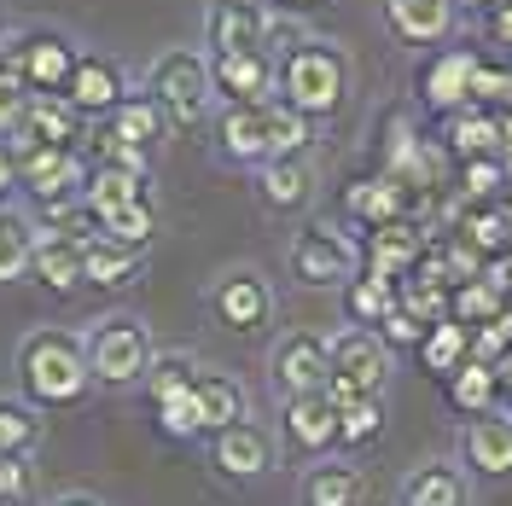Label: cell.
I'll return each mask as SVG.
<instances>
[{"label":"cell","mask_w":512,"mask_h":506,"mask_svg":"<svg viewBox=\"0 0 512 506\" xmlns=\"http://www.w3.org/2000/svg\"><path fill=\"white\" fill-rule=\"evenodd\" d=\"M94 390V373H88V355H82V338L64 332V326H35L18 344V396L41 413H59L88 402Z\"/></svg>","instance_id":"6da1fadb"},{"label":"cell","mask_w":512,"mask_h":506,"mask_svg":"<svg viewBox=\"0 0 512 506\" xmlns=\"http://www.w3.org/2000/svg\"><path fill=\"white\" fill-rule=\"evenodd\" d=\"M274 99H286L291 111H303L309 123H326L344 111L350 99V59L338 41L303 35L297 47H286L274 59Z\"/></svg>","instance_id":"7a4b0ae2"},{"label":"cell","mask_w":512,"mask_h":506,"mask_svg":"<svg viewBox=\"0 0 512 506\" xmlns=\"http://www.w3.org/2000/svg\"><path fill=\"white\" fill-rule=\"evenodd\" d=\"M146 99L169 117V128H198L204 123L210 105H216L204 47H163L158 59L146 64Z\"/></svg>","instance_id":"3957f363"},{"label":"cell","mask_w":512,"mask_h":506,"mask_svg":"<svg viewBox=\"0 0 512 506\" xmlns=\"http://www.w3.org/2000/svg\"><path fill=\"white\" fill-rule=\"evenodd\" d=\"M82 355H88V373H94V390H140L158 349H152V332L134 315H105L82 332Z\"/></svg>","instance_id":"277c9868"},{"label":"cell","mask_w":512,"mask_h":506,"mask_svg":"<svg viewBox=\"0 0 512 506\" xmlns=\"http://www.w3.org/2000/svg\"><path fill=\"white\" fill-rule=\"evenodd\" d=\"M326 349H332V408L350 402V396H384V379H390V344H384L373 326H338L326 332Z\"/></svg>","instance_id":"5b68a950"},{"label":"cell","mask_w":512,"mask_h":506,"mask_svg":"<svg viewBox=\"0 0 512 506\" xmlns=\"http://www.w3.org/2000/svg\"><path fill=\"white\" fill-rule=\"evenodd\" d=\"M204 460H210V472L222 477L227 489H256V483H268L280 472V443H274L268 425L239 419V425H227V431H216L204 443Z\"/></svg>","instance_id":"8992f818"},{"label":"cell","mask_w":512,"mask_h":506,"mask_svg":"<svg viewBox=\"0 0 512 506\" xmlns=\"http://www.w3.org/2000/svg\"><path fill=\"white\" fill-rule=\"evenodd\" d=\"M76 59H82V47L70 41L64 30H53V24H35V30H24L6 53H0V64L30 88V94H64L70 88V70H76Z\"/></svg>","instance_id":"52a82bcc"},{"label":"cell","mask_w":512,"mask_h":506,"mask_svg":"<svg viewBox=\"0 0 512 506\" xmlns=\"http://www.w3.org/2000/svg\"><path fill=\"white\" fill-rule=\"evenodd\" d=\"M268 384H274V396L291 402V396H326V384H332V349L320 332H286V338H274L268 349Z\"/></svg>","instance_id":"ba28073f"},{"label":"cell","mask_w":512,"mask_h":506,"mask_svg":"<svg viewBox=\"0 0 512 506\" xmlns=\"http://www.w3.org/2000/svg\"><path fill=\"white\" fill-rule=\"evenodd\" d=\"M361 274V251H355L344 233H332V227H303L297 239H291V280L315 285V291H344V285Z\"/></svg>","instance_id":"9c48e42d"},{"label":"cell","mask_w":512,"mask_h":506,"mask_svg":"<svg viewBox=\"0 0 512 506\" xmlns=\"http://www.w3.org/2000/svg\"><path fill=\"white\" fill-rule=\"evenodd\" d=\"M472 82H478V53H472V47H437V53H425V64L414 70V94L431 117L466 111V105H472Z\"/></svg>","instance_id":"30bf717a"},{"label":"cell","mask_w":512,"mask_h":506,"mask_svg":"<svg viewBox=\"0 0 512 506\" xmlns=\"http://www.w3.org/2000/svg\"><path fill=\"white\" fill-rule=\"evenodd\" d=\"M210 315L222 320L227 332L256 338V332H268V320H274V285L262 280L256 268H227L222 280L210 285Z\"/></svg>","instance_id":"8fae6325"},{"label":"cell","mask_w":512,"mask_h":506,"mask_svg":"<svg viewBox=\"0 0 512 506\" xmlns=\"http://www.w3.org/2000/svg\"><path fill=\"white\" fill-rule=\"evenodd\" d=\"M268 0H210L204 6V53H268Z\"/></svg>","instance_id":"7c38bea8"},{"label":"cell","mask_w":512,"mask_h":506,"mask_svg":"<svg viewBox=\"0 0 512 506\" xmlns=\"http://www.w3.org/2000/svg\"><path fill=\"white\" fill-rule=\"evenodd\" d=\"M216 158L227 169H262L274 158L268 146V105H222L216 111Z\"/></svg>","instance_id":"4fadbf2b"},{"label":"cell","mask_w":512,"mask_h":506,"mask_svg":"<svg viewBox=\"0 0 512 506\" xmlns=\"http://www.w3.org/2000/svg\"><path fill=\"white\" fill-rule=\"evenodd\" d=\"M460 466L472 477L507 483L512 477V413H478L460 425Z\"/></svg>","instance_id":"5bb4252c"},{"label":"cell","mask_w":512,"mask_h":506,"mask_svg":"<svg viewBox=\"0 0 512 506\" xmlns=\"http://www.w3.org/2000/svg\"><path fill=\"white\" fill-rule=\"evenodd\" d=\"M216 105H268L274 99V59L268 53H204Z\"/></svg>","instance_id":"9a60e30c"},{"label":"cell","mask_w":512,"mask_h":506,"mask_svg":"<svg viewBox=\"0 0 512 506\" xmlns=\"http://www.w3.org/2000/svg\"><path fill=\"white\" fill-rule=\"evenodd\" d=\"M128 94H134V88H128V70L117 59H105V53H82L76 70H70V88H64V99H70L88 123H94V117H111Z\"/></svg>","instance_id":"2e32d148"},{"label":"cell","mask_w":512,"mask_h":506,"mask_svg":"<svg viewBox=\"0 0 512 506\" xmlns=\"http://www.w3.org/2000/svg\"><path fill=\"white\" fill-rule=\"evenodd\" d=\"M280 437H286V448L309 454V460L338 454V408H332V396H291V402H280Z\"/></svg>","instance_id":"e0dca14e"},{"label":"cell","mask_w":512,"mask_h":506,"mask_svg":"<svg viewBox=\"0 0 512 506\" xmlns=\"http://www.w3.org/2000/svg\"><path fill=\"white\" fill-rule=\"evenodd\" d=\"M192 419H198V437H204V443H210L216 431H227V425L251 419L245 384L233 379V373H210V367H198V384H192Z\"/></svg>","instance_id":"ac0fdd59"},{"label":"cell","mask_w":512,"mask_h":506,"mask_svg":"<svg viewBox=\"0 0 512 506\" xmlns=\"http://www.w3.org/2000/svg\"><path fill=\"white\" fill-rule=\"evenodd\" d=\"M454 18H460L454 0H384V24L408 47H443L454 35Z\"/></svg>","instance_id":"d6986e66"},{"label":"cell","mask_w":512,"mask_h":506,"mask_svg":"<svg viewBox=\"0 0 512 506\" xmlns=\"http://www.w3.org/2000/svg\"><path fill=\"white\" fill-rule=\"evenodd\" d=\"M82 204H88V216H94V227H99L105 216H117V210H128V204H152V187H146L140 169L88 163V175H82Z\"/></svg>","instance_id":"ffe728a7"},{"label":"cell","mask_w":512,"mask_h":506,"mask_svg":"<svg viewBox=\"0 0 512 506\" xmlns=\"http://www.w3.org/2000/svg\"><path fill=\"white\" fill-rule=\"evenodd\" d=\"M256 198L274 216L309 210V198H315V158H268L256 169Z\"/></svg>","instance_id":"44dd1931"},{"label":"cell","mask_w":512,"mask_h":506,"mask_svg":"<svg viewBox=\"0 0 512 506\" xmlns=\"http://www.w3.org/2000/svg\"><path fill=\"white\" fill-rule=\"evenodd\" d=\"M30 280L53 297H70L82 291V239L70 233H35V251H30Z\"/></svg>","instance_id":"7402d4cb"},{"label":"cell","mask_w":512,"mask_h":506,"mask_svg":"<svg viewBox=\"0 0 512 506\" xmlns=\"http://www.w3.org/2000/svg\"><path fill=\"white\" fill-rule=\"evenodd\" d=\"M408 198H414V192L402 187V181H396V175H361V181H350V192H344V210H350L355 222L361 227H373V233H379V227H390V222H408Z\"/></svg>","instance_id":"603a6c76"},{"label":"cell","mask_w":512,"mask_h":506,"mask_svg":"<svg viewBox=\"0 0 512 506\" xmlns=\"http://www.w3.org/2000/svg\"><path fill=\"white\" fill-rule=\"evenodd\" d=\"M297 501L303 506H361L367 501V472H361L355 460H332V454H326L320 466L303 472Z\"/></svg>","instance_id":"cb8c5ba5"},{"label":"cell","mask_w":512,"mask_h":506,"mask_svg":"<svg viewBox=\"0 0 512 506\" xmlns=\"http://www.w3.org/2000/svg\"><path fill=\"white\" fill-rule=\"evenodd\" d=\"M466 501H472V483L448 460L414 466V472L402 477V495H396V506H466Z\"/></svg>","instance_id":"d4e9b609"},{"label":"cell","mask_w":512,"mask_h":506,"mask_svg":"<svg viewBox=\"0 0 512 506\" xmlns=\"http://www.w3.org/2000/svg\"><path fill=\"white\" fill-rule=\"evenodd\" d=\"M24 123L35 128L41 146H59V152H82V134H88V117L64 94H35L30 111H24Z\"/></svg>","instance_id":"484cf974"},{"label":"cell","mask_w":512,"mask_h":506,"mask_svg":"<svg viewBox=\"0 0 512 506\" xmlns=\"http://www.w3.org/2000/svg\"><path fill=\"white\" fill-rule=\"evenodd\" d=\"M443 134H448V152L460 163L472 158H501V117L483 111V105H466V111H448L443 117Z\"/></svg>","instance_id":"4316f807"},{"label":"cell","mask_w":512,"mask_h":506,"mask_svg":"<svg viewBox=\"0 0 512 506\" xmlns=\"http://www.w3.org/2000/svg\"><path fill=\"white\" fill-rule=\"evenodd\" d=\"M414 355H419L425 373L448 379V373H460V367L472 361V326H460V320H437V326H425V338H419Z\"/></svg>","instance_id":"83f0119b"},{"label":"cell","mask_w":512,"mask_h":506,"mask_svg":"<svg viewBox=\"0 0 512 506\" xmlns=\"http://www.w3.org/2000/svg\"><path fill=\"white\" fill-rule=\"evenodd\" d=\"M192 384H198V361L181 355V349H163L140 390H146V402L158 413V408H175V402H192Z\"/></svg>","instance_id":"f1b7e54d"},{"label":"cell","mask_w":512,"mask_h":506,"mask_svg":"<svg viewBox=\"0 0 512 506\" xmlns=\"http://www.w3.org/2000/svg\"><path fill=\"white\" fill-rule=\"evenodd\" d=\"M443 390H448V408L466 413V419L495 413V402H501V379H495V367H489V361H466L460 373H448V379H443Z\"/></svg>","instance_id":"f546056e"},{"label":"cell","mask_w":512,"mask_h":506,"mask_svg":"<svg viewBox=\"0 0 512 506\" xmlns=\"http://www.w3.org/2000/svg\"><path fill=\"white\" fill-rule=\"evenodd\" d=\"M338 297H344V320H350V326H373V332H379L384 315L396 309V280H384V274H367V268H361Z\"/></svg>","instance_id":"4dcf8cb0"},{"label":"cell","mask_w":512,"mask_h":506,"mask_svg":"<svg viewBox=\"0 0 512 506\" xmlns=\"http://www.w3.org/2000/svg\"><path fill=\"white\" fill-rule=\"evenodd\" d=\"M384 437V396H350L338 402V454H361Z\"/></svg>","instance_id":"1f68e13d"},{"label":"cell","mask_w":512,"mask_h":506,"mask_svg":"<svg viewBox=\"0 0 512 506\" xmlns=\"http://www.w3.org/2000/svg\"><path fill=\"white\" fill-rule=\"evenodd\" d=\"M111 123L123 128V140L128 146H140L146 158H158V146H163V134H169V117H163L158 105L146 94H128L117 111H111Z\"/></svg>","instance_id":"d6a6232c"},{"label":"cell","mask_w":512,"mask_h":506,"mask_svg":"<svg viewBox=\"0 0 512 506\" xmlns=\"http://www.w3.org/2000/svg\"><path fill=\"white\" fill-rule=\"evenodd\" d=\"M140 274V251H123V245H111V239H88L82 245V280L88 285H105V291H117Z\"/></svg>","instance_id":"836d02e7"},{"label":"cell","mask_w":512,"mask_h":506,"mask_svg":"<svg viewBox=\"0 0 512 506\" xmlns=\"http://www.w3.org/2000/svg\"><path fill=\"white\" fill-rule=\"evenodd\" d=\"M30 251H35V222L24 210L6 204V210H0V285L30 274Z\"/></svg>","instance_id":"e575fe53"},{"label":"cell","mask_w":512,"mask_h":506,"mask_svg":"<svg viewBox=\"0 0 512 506\" xmlns=\"http://www.w3.org/2000/svg\"><path fill=\"white\" fill-rule=\"evenodd\" d=\"M268 146H274V158H309L315 123L303 111H291L286 99H268Z\"/></svg>","instance_id":"d590c367"},{"label":"cell","mask_w":512,"mask_h":506,"mask_svg":"<svg viewBox=\"0 0 512 506\" xmlns=\"http://www.w3.org/2000/svg\"><path fill=\"white\" fill-rule=\"evenodd\" d=\"M41 448V408L24 396H0V454H35Z\"/></svg>","instance_id":"8d00e7d4"},{"label":"cell","mask_w":512,"mask_h":506,"mask_svg":"<svg viewBox=\"0 0 512 506\" xmlns=\"http://www.w3.org/2000/svg\"><path fill=\"white\" fill-rule=\"evenodd\" d=\"M501 309L507 303H501V291L489 280H460L448 291V320H460V326H489Z\"/></svg>","instance_id":"74e56055"},{"label":"cell","mask_w":512,"mask_h":506,"mask_svg":"<svg viewBox=\"0 0 512 506\" xmlns=\"http://www.w3.org/2000/svg\"><path fill=\"white\" fill-rule=\"evenodd\" d=\"M152 233H158V210H152V204H128V210H117V216L99 222V239H111V245H123V251H140V256L152 245Z\"/></svg>","instance_id":"f35d334b"},{"label":"cell","mask_w":512,"mask_h":506,"mask_svg":"<svg viewBox=\"0 0 512 506\" xmlns=\"http://www.w3.org/2000/svg\"><path fill=\"white\" fill-rule=\"evenodd\" d=\"M460 192H466L472 204H501V192H507V163L501 158L460 163Z\"/></svg>","instance_id":"ab89813d"},{"label":"cell","mask_w":512,"mask_h":506,"mask_svg":"<svg viewBox=\"0 0 512 506\" xmlns=\"http://www.w3.org/2000/svg\"><path fill=\"white\" fill-rule=\"evenodd\" d=\"M35 454H0V506H35Z\"/></svg>","instance_id":"60d3db41"},{"label":"cell","mask_w":512,"mask_h":506,"mask_svg":"<svg viewBox=\"0 0 512 506\" xmlns=\"http://www.w3.org/2000/svg\"><path fill=\"white\" fill-rule=\"evenodd\" d=\"M30 88H24V82H18V76H12V70H6V64H0V140H6V134H12V128L24 123V111H30Z\"/></svg>","instance_id":"b9f144b4"},{"label":"cell","mask_w":512,"mask_h":506,"mask_svg":"<svg viewBox=\"0 0 512 506\" xmlns=\"http://www.w3.org/2000/svg\"><path fill=\"white\" fill-rule=\"evenodd\" d=\"M379 338H384V344H390V355H396V349H419V338H425V320H419V315H408V309L396 303V309L384 315Z\"/></svg>","instance_id":"7bdbcfd3"},{"label":"cell","mask_w":512,"mask_h":506,"mask_svg":"<svg viewBox=\"0 0 512 506\" xmlns=\"http://www.w3.org/2000/svg\"><path fill=\"white\" fill-rule=\"evenodd\" d=\"M12 192H18V158H12V146L0 140V210L12 204Z\"/></svg>","instance_id":"ee69618b"},{"label":"cell","mask_w":512,"mask_h":506,"mask_svg":"<svg viewBox=\"0 0 512 506\" xmlns=\"http://www.w3.org/2000/svg\"><path fill=\"white\" fill-rule=\"evenodd\" d=\"M315 6H326V0H268V12H286V18H297V12H315Z\"/></svg>","instance_id":"f6af8a7d"},{"label":"cell","mask_w":512,"mask_h":506,"mask_svg":"<svg viewBox=\"0 0 512 506\" xmlns=\"http://www.w3.org/2000/svg\"><path fill=\"white\" fill-rule=\"evenodd\" d=\"M47 506H105L99 495H88V489H70V495H53Z\"/></svg>","instance_id":"bcb514c9"},{"label":"cell","mask_w":512,"mask_h":506,"mask_svg":"<svg viewBox=\"0 0 512 506\" xmlns=\"http://www.w3.org/2000/svg\"><path fill=\"white\" fill-rule=\"evenodd\" d=\"M454 6H478V12H489V6H495V0H454Z\"/></svg>","instance_id":"7dc6e473"},{"label":"cell","mask_w":512,"mask_h":506,"mask_svg":"<svg viewBox=\"0 0 512 506\" xmlns=\"http://www.w3.org/2000/svg\"><path fill=\"white\" fill-rule=\"evenodd\" d=\"M0 41H6V6H0Z\"/></svg>","instance_id":"c3c4849f"}]
</instances>
